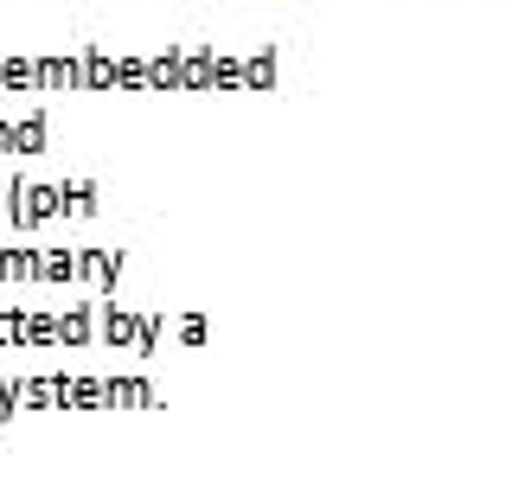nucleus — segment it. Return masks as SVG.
Instances as JSON below:
<instances>
[]
</instances>
